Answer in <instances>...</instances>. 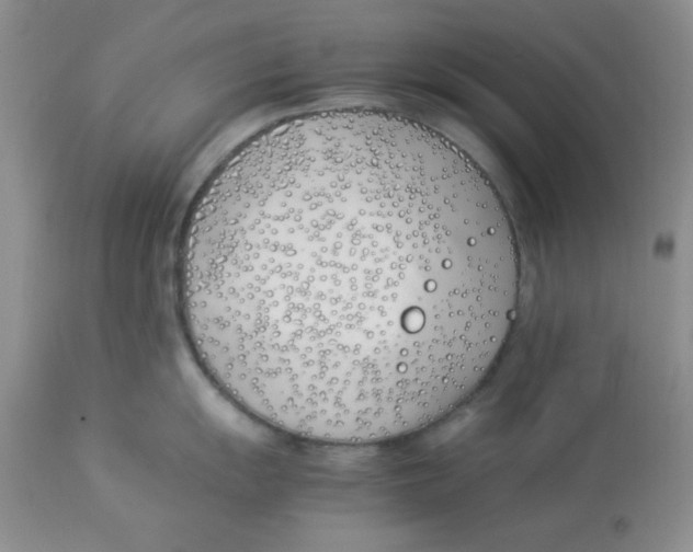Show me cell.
<instances>
[{"instance_id":"1","label":"cell","mask_w":693,"mask_h":552,"mask_svg":"<svg viewBox=\"0 0 693 552\" xmlns=\"http://www.w3.org/2000/svg\"><path fill=\"white\" fill-rule=\"evenodd\" d=\"M513 229L442 135L373 111L255 137L204 188L179 297L192 350L239 407L288 434L371 444L443 418L513 320Z\"/></svg>"}]
</instances>
